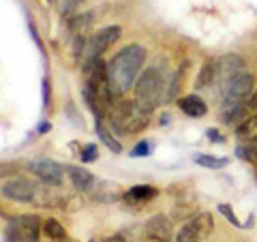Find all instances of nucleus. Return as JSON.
<instances>
[{
  "label": "nucleus",
  "mask_w": 257,
  "mask_h": 242,
  "mask_svg": "<svg viewBox=\"0 0 257 242\" xmlns=\"http://www.w3.org/2000/svg\"><path fill=\"white\" fill-rule=\"evenodd\" d=\"M144 60H146V50L142 45H126L111 58V62H107V84L111 94L122 96L135 84Z\"/></svg>",
  "instance_id": "nucleus-1"
},
{
  "label": "nucleus",
  "mask_w": 257,
  "mask_h": 242,
  "mask_svg": "<svg viewBox=\"0 0 257 242\" xmlns=\"http://www.w3.org/2000/svg\"><path fill=\"white\" fill-rule=\"evenodd\" d=\"M163 90H165L163 73L155 67L146 69L140 75L138 84H135V105H138L140 109H144L146 114H150L161 101L167 99V94Z\"/></svg>",
  "instance_id": "nucleus-2"
},
{
  "label": "nucleus",
  "mask_w": 257,
  "mask_h": 242,
  "mask_svg": "<svg viewBox=\"0 0 257 242\" xmlns=\"http://www.w3.org/2000/svg\"><path fill=\"white\" fill-rule=\"evenodd\" d=\"M148 116L144 109H140L138 105L128 101H118L111 105L109 109V123L114 125V129L118 133H135V131H142L144 127L148 125Z\"/></svg>",
  "instance_id": "nucleus-3"
},
{
  "label": "nucleus",
  "mask_w": 257,
  "mask_h": 242,
  "mask_svg": "<svg viewBox=\"0 0 257 242\" xmlns=\"http://www.w3.org/2000/svg\"><path fill=\"white\" fill-rule=\"evenodd\" d=\"M41 233V221L35 214H22L15 216L7 225V242H39Z\"/></svg>",
  "instance_id": "nucleus-4"
},
{
  "label": "nucleus",
  "mask_w": 257,
  "mask_h": 242,
  "mask_svg": "<svg viewBox=\"0 0 257 242\" xmlns=\"http://www.w3.org/2000/svg\"><path fill=\"white\" fill-rule=\"evenodd\" d=\"M118 39H120V28L118 26H107V28L99 30L94 37L88 39V41L84 43V47H82L84 64L92 62V60H99L101 56L118 41Z\"/></svg>",
  "instance_id": "nucleus-5"
},
{
  "label": "nucleus",
  "mask_w": 257,
  "mask_h": 242,
  "mask_svg": "<svg viewBox=\"0 0 257 242\" xmlns=\"http://www.w3.org/2000/svg\"><path fill=\"white\" fill-rule=\"evenodd\" d=\"M253 84L255 79L251 73H240L234 82H231L225 90L221 92L223 94V107H236V105H242L244 101L251 99V92H253Z\"/></svg>",
  "instance_id": "nucleus-6"
},
{
  "label": "nucleus",
  "mask_w": 257,
  "mask_h": 242,
  "mask_svg": "<svg viewBox=\"0 0 257 242\" xmlns=\"http://www.w3.org/2000/svg\"><path fill=\"white\" fill-rule=\"evenodd\" d=\"M212 229L210 214H197L193 221H189L180 231L176 233V242H202Z\"/></svg>",
  "instance_id": "nucleus-7"
},
{
  "label": "nucleus",
  "mask_w": 257,
  "mask_h": 242,
  "mask_svg": "<svg viewBox=\"0 0 257 242\" xmlns=\"http://www.w3.org/2000/svg\"><path fill=\"white\" fill-rule=\"evenodd\" d=\"M242 69H244V62L240 56L236 54H229V56H223V58L216 62V84H219L221 88V92L227 88L234 79L242 73Z\"/></svg>",
  "instance_id": "nucleus-8"
},
{
  "label": "nucleus",
  "mask_w": 257,
  "mask_h": 242,
  "mask_svg": "<svg viewBox=\"0 0 257 242\" xmlns=\"http://www.w3.org/2000/svg\"><path fill=\"white\" fill-rule=\"evenodd\" d=\"M28 169L45 184H52V187H60L62 184V165H58L56 161L37 159L28 165Z\"/></svg>",
  "instance_id": "nucleus-9"
},
{
  "label": "nucleus",
  "mask_w": 257,
  "mask_h": 242,
  "mask_svg": "<svg viewBox=\"0 0 257 242\" xmlns=\"http://www.w3.org/2000/svg\"><path fill=\"white\" fill-rule=\"evenodd\" d=\"M35 193L37 189L32 187V182L28 180H9L3 184V195L9 197V199H15V201H32L35 199Z\"/></svg>",
  "instance_id": "nucleus-10"
},
{
  "label": "nucleus",
  "mask_w": 257,
  "mask_h": 242,
  "mask_svg": "<svg viewBox=\"0 0 257 242\" xmlns=\"http://www.w3.org/2000/svg\"><path fill=\"white\" fill-rule=\"evenodd\" d=\"M146 233L157 242H167L172 238V223L167 216L157 214L146 223Z\"/></svg>",
  "instance_id": "nucleus-11"
},
{
  "label": "nucleus",
  "mask_w": 257,
  "mask_h": 242,
  "mask_svg": "<svg viewBox=\"0 0 257 242\" xmlns=\"http://www.w3.org/2000/svg\"><path fill=\"white\" fill-rule=\"evenodd\" d=\"M178 107L187 116H191V118H199V116H204L206 111H208L204 99H199L197 94H189V96H184V99H180L178 101Z\"/></svg>",
  "instance_id": "nucleus-12"
},
{
  "label": "nucleus",
  "mask_w": 257,
  "mask_h": 242,
  "mask_svg": "<svg viewBox=\"0 0 257 242\" xmlns=\"http://www.w3.org/2000/svg\"><path fill=\"white\" fill-rule=\"evenodd\" d=\"M69 176H71V182H73V187H75L77 191L90 189V184L94 182L92 174L86 172L84 167H71V169H69Z\"/></svg>",
  "instance_id": "nucleus-13"
},
{
  "label": "nucleus",
  "mask_w": 257,
  "mask_h": 242,
  "mask_svg": "<svg viewBox=\"0 0 257 242\" xmlns=\"http://www.w3.org/2000/svg\"><path fill=\"white\" fill-rule=\"evenodd\" d=\"M214 82H216V62H206L202 67V71H199L195 86L197 88H208V86H212Z\"/></svg>",
  "instance_id": "nucleus-14"
},
{
  "label": "nucleus",
  "mask_w": 257,
  "mask_h": 242,
  "mask_svg": "<svg viewBox=\"0 0 257 242\" xmlns=\"http://www.w3.org/2000/svg\"><path fill=\"white\" fill-rule=\"evenodd\" d=\"M152 197H157V189L150 187V184H138V187H133L131 191H128V195H126V199H133V201H138V204L148 201Z\"/></svg>",
  "instance_id": "nucleus-15"
},
{
  "label": "nucleus",
  "mask_w": 257,
  "mask_h": 242,
  "mask_svg": "<svg viewBox=\"0 0 257 242\" xmlns=\"http://www.w3.org/2000/svg\"><path fill=\"white\" fill-rule=\"evenodd\" d=\"M43 231H45L47 238H52L56 242H64V240H67V231H64V227L56 219H47L43 223Z\"/></svg>",
  "instance_id": "nucleus-16"
},
{
  "label": "nucleus",
  "mask_w": 257,
  "mask_h": 242,
  "mask_svg": "<svg viewBox=\"0 0 257 242\" xmlns=\"http://www.w3.org/2000/svg\"><path fill=\"white\" fill-rule=\"evenodd\" d=\"M197 165L202 167H210V169H219V167H225L227 165V159H216V157H210V155H195L193 157Z\"/></svg>",
  "instance_id": "nucleus-17"
},
{
  "label": "nucleus",
  "mask_w": 257,
  "mask_h": 242,
  "mask_svg": "<svg viewBox=\"0 0 257 242\" xmlns=\"http://www.w3.org/2000/svg\"><path fill=\"white\" fill-rule=\"evenodd\" d=\"M96 133H99V137H101V142L103 144H105V146L111 150V152H116V155H118V152H122V146H120V144L114 140V137H111V133H107L105 131V129H103V125H101V120H99V123H96Z\"/></svg>",
  "instance_id": "nucleus-18"
},
{
  "label": "nucleus",
  "mask_w": 257,
  "mask_h": 242,
  "mask_svg": "<svg viewBox=\"0 0 257 242\" xmlns=\"http://www.w3.org/2000/svg\"><path fill=\"white\" fill-rule=\"evenodd\" d=\"M99 159V148L94 146V144H88V146H84L82 150V161L84 163H92V161Z\"/></svg>",
  "instance_id": "nucleus-19"
},
{
  "label": "nucleus",
  "mask_w": 257,
  "mask_h": 242,
  "mask_svg": "<svg viewBox=\"0 0 257 242\" xmlns=\"http://www.w3.org/2000/svg\"><path fill=\"white\" fill-rule=\"evenodd\" d=\"M82 3H84V0H58V9L64 15H71L77 9V5H82Z\"/></svg>",
  "instance_id": "nucleus-20"
},
{
  "label": "nucleus",
  "mask_w": 257,
  "mask_h": 242,
  "mask_svg": "<svg viewBox=\"0 0 257 242\" xmlns=\"http://www.w3.org/2000/svg\"><path fill=\"white\" fill-rule=\"evenodd\" d=\"M219 212L225 216V219H227L231 225H236V227H244V223H240L238 219H236V214L231 212V208L227 206V204H219Z\"/></svg>",
  "instance_id": "nucleus-21"
},
{
  "label": "nucleus",
  "mask_w": 257,
  "mask_h": 242,
  "mask_svg": "<svg viewBox=\"0 0 257 242\" xmlns=\"http://www.w3.org/2000/svg\"><path fill=\"white\" fill-rule=\"evenodd\" d=\"M148 152H150V146H148V144H146V142H140L138 146L131 150V157H146Z\"/></svg>",
  "instance_id": "nucleus-22"
},
{
  "label": "nucleus",
  "mask_w": 257,
  "mask_h": 242,
  "mask_svg": "<svg viewBox=\"0 0 257 242\" xmlns=\"http://www.w3.org/2000/svg\"><path fill=\"white\" fill-rule=\"evenodd\" d=\"M246 105H248V109H257V92L251 96V99H248Z\"/></svg>",
  "instance_id": "nucleus-23"
},
{
  "label": "nucleus",
  "mask_w": 257,
  "mask_h": 242,
  "mask_svg": "<svg viewBox=\"0 0 257 242\" xmlns=\"http://www.w3.org/2000/svg\"><path fill=\"white\" fill-rule=\"evenodd\" d=\"M208 137H210L212 142H214V140H216V142H221V137H219V133H216L214 129H210V131H208Z\"/></svg>",
  "instance_id": "nucleus-24"
},
{
  "label": "nucleus",
  "mask_w": 257,
  "mask_h": 242,
  "mask_svg": "<svg viewBox=\"0 0 257 242\" xmlns=\"http://www.w3.org/2000/svg\"><path fill=\"white\" fill-rule=\"evenodd\" d=\"M103 242H124V238H120V236H111V238L103 240Z\"/></svg>",
  "instance_id": "nucleus-25"
}]
</instances>
